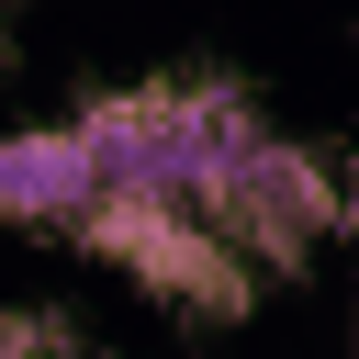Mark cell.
<instances>
[{
  "label": "cell",
  "mask_w": 359,
  "mask_h": 359,
  "mask_svg": "<svg viewBox=\"0 0 359 359\" xmlns=\"http://www.w3.org/2000/svg\"><path fill=\"white\" fill-rule=\"evenodd\" d=\"M0 359H90L67 337V314H0Z\"/></svg>",
  "instance_id": "obj_3"
},
{
  "label": "cell",
  "mask_w": 359,
  "mask_h": 359,
  "mask_svg": "<svg viewBox=\"0 0 359 359\" xmlns=\"http://www.w3.org/2000/svg\"><path fill=\"white\" fill-rule=\"evenodd\" d=\"M202 224L236 236L258 280H292V269L337 236V168H325L314 146H292V135H258V146L224 168V191L202 202Z\"/></svg>",
  "instance_id": "obj_1"
},
{
  "label": "cell",
  "mask_w": 359,
  "mask_h": 359,
  "mask_svg": "<svg viewBox=\"0 0 359 359\" xmlns=\"http://www.w3.org/2000/svg\"><path fill=\"white\" fill-rule=\"evenodd\" d=\"M101 191H112V168H101V146L79 135V112H67V123H22V135H0V224H22V236H67Z\"/></svg>",
  "instance_id": "obj_2"
}]
</instances>
